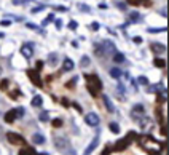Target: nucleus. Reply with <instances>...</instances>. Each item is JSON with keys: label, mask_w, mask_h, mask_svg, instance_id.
I'll use <instances>...</instances> for the list:
<instances>
[{"label": "nucleus", "mask_w": 169, "mask_h": 155, "mask_svg": "<svg viewBox=\"0 0 169 155\" xmlns=\"http://www.w3.org/2000/svg\"><path fill=\"white\" fill-rule=\"evenodd\" d=\"M72 46H73V48H78V42L73 40V42H72Z\"/></svg>", "instance_id": "obj_57"}, {"label": "nucleus", "mask_w": 169, "mask_h": 155, "mask_svg": "<svg viewBox=\"0 0 169 155\" xmlns=\"http://www.w3.org/2000/svg\"><path fill=\"white\" fill-rule=\"evenodd\" d=\"M117 90H118V91H120V93H121V94H124V86H123V85H121V83H118V86H117Z\"/></svg>", "instance_id": "obj_50"}, {"label": "nucleus", "mask_w": 169, "mask_h": 155, "mask_svg": "<svg viewBox=\"0 0 169 155\" xmlns=\"http://www.w3.org/2000/svg\"><path fill=\"white\" fill-rule=\"evenodd\" d=\"M14 5H24V3H31V0H13Z\"/></svg>", "instance_id": "obj_40"}, {"label": "nucleus", "mask_w": 169, "mask_h": 155, "mask_svg": "<svg viewBox=\"0 0 169 155\" xmlns=\"http://www.w3.org/2000/svg\"><path fill=\"white\" fill-rule=\"evenodd\" d=\"M85 80H86V88L90 91V94L93 98H97L99 93L102 91L104 88V83L96 74H85Z\"/></svg>", "instance_id": "obj_1"}, {"label": "nucleus", "mask_w": 169, "mask_h": 155, "mask_svg": "<svg viewBox=\"0 0 169 155\" xmlns=\"http://www.w3.org/2000/svg\"><path fill=\"white\" fill-rule=\"evenodd\" d=\"M45 5H38V7H35V8H32V10H31V13H38V11H43V10H45Z\"/></svg>", "instance_id": "obj_37"}, {"label": "nucleus", "mask_w": 169, "mask_h": 155, "mask_svg": "<svg viewBox=\"0 0 169 155\" xmlns=\"http://www.w3.org/2000/svg\"><path fill=\"white\" fill-rule=\"evenodd\" d=\"M139 115H145V107L142 106V104H136V106H132V117L137 118Z\"/></svg>", "instance_id": "obj_12"}, {"label": "nucleus", "mask_w": 169, "mask_h": 155, "mask_svg": "<svg viewBox=\"0 0 169 155\" xmlns=\"http://www.w3.org/2000/svg\"><path fill=\"white\" fill-rule=\"evenodd\" d=\"M72 106L77 109V112H80V114H81V112H83V109H81V106H80V104H77V102H72Z\"/></svg>", "instance_id": "obj_47"}, {"label": "nucleus", "mask_w": 169, "mask_h": 155, "mask_svg": "<svg viewBox=\"0 0 169 155\" xmlns=\"http://www.w3.org/2000/svg\"><path fill=\"white\" fill-rule=\"evenodd\" d=\"M109 130H110L112 133H115V135H118V133H120V125H118L117 122H110V123H109Z\"/></svg>", "instance_id": "obj_23"}, {"label": "nucleus", "mask_w": 169, "mask_h": 155, "mask_svg": "<svg viewBox=\"0 0 169 155\" xmlns=\"http://www.w3.org/2000/svg\"><path fill=\"white\" fill-rule=\"evenodd\" d=\"M102 50H104V56H109V55H113L117 51V46H115L113 42L105 40V42H102Z\"/></svg>", "instance_id": "obj_7"}, {"label": "nucleus", "mask_w": 169, "mask_h": 155, "mask_svg": "<svg viewBox=\"0 0 169 155\" xmlns=\"http://www.w3.org/2000/svg\"><path fill=\"white\" fill-rule=\"evenodd\" d=\"M117 7L120 8L121 11H126V3H124V2H118V3H117Z\"/></svg>", "instance_id": "obj_46"}, {"label": "nucleus", "mask_w": 169, "mask_h": 155, "mask_svg": "<svg viewBox=\"0 0 169 155\" xmlns=\"http://www.w3.org/2000/svg\"><path fill=\"white\" fill-rule=\"evenodd\" d=\"M102 101H104V106H105V109H107L109 114H115V112H117L113 102H112V99L107 96V94H102Z\"/></svg>", "instance_id": "obj_9"}, {"label": "nucleus", "mask_w": 169, "mask_h": 155, "mask_svg": "<svg viewBox=\"0 0 169 155\" xmlns=\"http://www.w3.org/2000/svg\"><path fill=\"white\" fill-rule=\"evenodd\" d=\"M67 27H69L70 31H77V27H78V23H77V21H69Z\"/></svg>", "instance_id": "obj_34"}, {"label": "nucleus", "mask_w": 169, "mask_h": 155, "mask_svg": "<svg viewBox=\"0 0 169 155\" xmlns=\"http://www.w3.org/2000/svg\"><path fill=\"white\" fill-rule=\"evenodd\" d=\"M85 122H86L88 126H97L100 123V117L96 112H90V114L85 115Z\"/></svg>", "instance_id": "obj_5"}, {"label": "nucleus", "mask_w": 169, "mask_h": 155, "mask_svg": "<svg viewBox=\"0 0 169 155\" xmlns=\"http://www.w3.org/2000/svg\"><path fill=\"white\" fill-rule=\"evenodd\" d=\"M53 23H54L56 29H62V21H61V19H58V18H56V19L53 21Z\"/></svg>", "instance_id": "obj_41"}, {"label": "nucleus", "mask_w": 169, "mask_h": 155, "mask_svg": "<svg viewBox=\"0 0 169 155\" xmlns=\"http://www.w3.org/2000/svg\"><path fill=\"white\" fill-rule=\"evenodd\" d=\"M32 142L37 144V145H41V144L46 142V138L43 135H40V133H35V135H32Z\"/></svg>", "instance_id": "obj_14"}, {"label": "nucleus", "mask_w": 169, "mask_h": 155, "mask_svg": "<svg viewBox=\"0 0 169 155\" xmlns=\"http://www.w3.org/2000/svg\"><path fill=\"white\" fill-rule=\"evenodd\" d=\"M129 144H131V139H129L128 136H126V138L120 139V141H118L117 144H115V147L112 149V150H124V149L128 147Z\"/></svg>", "instance_id": "obj_10"}, {"label": "nucleus", "mask_w": 169, "mask_h": 155, "mask_svg": "<svg viewBox=\"0 0 169 155\" xmlns=\"http://www.w3.org/2000/svg\"><path fill=\"white\" fill-rule=\"evenodd\" d=\"M166 31H168L166 27H150L149 29L150 34H161V32H166Z\"/></svg>", "instance_id": "obj_29"}, {"label": "nucleus", "mask_w": 169, "mask_h": 155, "mask_svg": "<svg viewBox=\"0 0 169 155\" xmlns=\"http://www.w3.org/2000/svg\"><path fill=\"white\" fill-rule=\"evenodd\" d=\"M53 21H54V13H50L45 21H41V27H46V26H48L50 23H53Z\"/></svg>", "instance_id": "obj_27"}, {"label": "nucleus", "mask_w": 169, "mask_h": 155, "mask_svg": "<svg viewBox=\"0 0 169 155\" xmlns=\"http://www.w3.org/2000/svg\"><path fill=\"white\" fill-rule=\"evenodd\" d=\"M41 67H43V61H38V62H37V67H35V69H37V70H41Z\"/></svg>", "instance_id": "obj_51"}, {"label": "nucleus", "mask_w": 169, "mask_h": 155, "mask_svg": "<svg viewBox=\"0 0 169 155\" xmlns=\"http://www.w3.org/2000/svg\"><path fill=\"white\" fill-rule=\"evenodd\" d=\"M7 139L13 145H26L24 136H22V135H18V133H13V131H8V133H7Z\"/></svg>", "instance_id": "obj_3"}, {"label": "nucleus", "mask_w": 169, "mask_h": 155, "mask_svg": "<svg viewBox=\"0 0 169 155\" xmlns=\"http://www.w3.org/2000/svg\"><path fill=\"white\" fill-rule=\"evenodd\" d=\"M58 62H59V56H58V53H50V56H48V64L54 67V66L58 64Z\"/></svg>", "instance_id": "obj_17"}, {"label": "nucleus", "mask_w": 169, "mask_h": 155, "mask_svg": "<svg viewBox=\"0 0 169 155\" xmlns=\"http://www.w3.org/2000/svg\"><path fill=\"white\" fill-rule=\"evenodd\" d=\"M126 2H128L129 5H139L142 2V0H126Z\"/></svg>", "instance_id": "obj_48"}, {"label": "nucleus", "mask_w": 169, "mask_h": 155, "mask_svg": "<svg viewBox=\"0 0 169 155\" xmlns=\"http://www.w3.org/2000/svg\"><path fill=\"white\" fill-rule=\"evenodd\" d=\"M121 75H123V70H120L118 67L110 69V77H113V79H121Z\"/></svg>", "instance_id": "obj_22"}, {"label": "nucleus", "mask_w": 169, "mask_h": 155, "mask_svg": "<svg viewBox=\"0 0 169 155\" xmlns=\"http://www.w3.org/2000/svg\"><path fill=\"white\" fill-rule=\"evenodd\" d=\"M19 154H35V149L34 147H24V149H19Z\"/></svg>", "instance_id": "obj_33"}, {"label": "nucleus", "mask_w": 169, "mask_h": 155, "mask_svg": "<svg viewBox=\"0 0 169 155\" xmlns=\"http://www.w3.org/2000/svg\"><path fill=\"white\" fill-rule=\"evenodd\" d=\"M131 85L134 86V90H137V82H136L134 79H131Z\"/></svg>", "instance_id": "obj_53"}, {"label": "nucleus", "mask_w": 169, "mask_h": 155, "mask_svg": "<svg viewBox=\"0 0 169 155\" xmlns=\"http://www.w3.org/2000/svg\"><path fill=\"white\" fill-rule=\"evenodd\" d=\"M62 104H64V106H70V102L66 99V98H62Z\"/></svg>", "instance_id": "obj_56"}, {"label": "nucleus", "mask_w": 169, "mask_h": 155, "mask_svg": "<svg viewBox=\"0 0 169 155\" xmlns=\"http://www.w3.org/2000/svg\"><path fill=\"white\" fill-rule=\"evenodd\" d=\"M26 27H27V29H32V31H35L37 34L45 35V27H38V26L34 24V23H26Z\"/></svg>", "instance_id": "obj_16"}, {"label": "nucleus", "mask_w": 169, "mask_h": 155, "mask_svg": "<svg viewBox=\"0 0 169 155\" xmlns=\"http://www.w3.org/2000/svg\"><path fill=\"white\" fill-rule=\"evenodd\" d=\"M153 64H155L156 67H159V69H164V67H166V61H164V59H161V58H155V59H153Z\"/></svg>", "instance_id": "obj_25"}, {"label": "nucleus", "mask_w": 169, "mask_h": 155, "mask_svg": "<svg viewBox=\"0 0 169 155\" xmlns=\"http://www.w3.org/2000/svg\"><path fill=\"white\" fill-rule=\"evenodd\" d=\"M27 77L34 82L35 86H38V88H41L43 86V83H41V79H40V70L37 69H29L27 70Z\"/></svg>", "instance_id": "obj_4"}, {"label": "nucleus", "mask_w": 169, "mask_h": 155, "mask_svg": "<svg viewBox=\"0 0 169 155\" xmlns=\"http://www.w3.org/2000/svg\"><path fill=\"white\" fill-rule=\"evenodd\" d=\"M78 10H80V11H83V13H90L91 8L88 7L86 3H78Z\"/></svg>", "instance_id": "obj_32"}, {"label": "nucleus", "mask_w": 169, "mask_h": 155, "mask_svg": "<svg viewBox=\"0 0 169 155\" xmlns=\"http://www.w3.org/2000/svg\"><path fill=\"white\" fill-rule=\"evenodd\" d=\"M10 24H11V21H8V19H2V21H0V26H2V27H8Z\"/></svg>", "instance_id": "obj_42"}, {"label": "nucleus", "mask_w": 169, "mask_h": 155, "mask_svg": "<svg viewBox=\"0 0 169 155\" xmlns=\"http://www.w3.org/2000/svg\"><path fill=\"white\" fill-rule=\"evenodd\" d=\"M113 61L117 62V64H121V62H124L126 59H124V55H123V53L115 51V53H113Z\"/></svg>", "instance_id": "obj_20"}, {"label": "nucleus", "mask_w": 169, "mask_h": 155, "mask_svg": "<svg viewBox=\"0 0 169 155\" xmlns=\"http://www.w3.org/2000/svg\"><path fill=\"white\" fill-rule=\"evenodd\" d=\"M19 51L26 59H31L32 56H34V43H24V45L21 46Z\"/></svg>", "instance_id": "obj_6"}, {"label": "nucleus", "mask_w": 169, "mask_h": 155, "mask_svg": "<svg viewBox=\"0 0 169 155\" xmlns=\"http://www.w3.org/2000/svg\"><path fill=\"white\" fill-rule=\"evenodd\" d=\"M8 83H10V82H8L7 79H5V80H2V82H0V90H2V91H5V90L8 88Z\"/></svg>", "instance_id": "obj_38"}, {"label": "nucleus", "mask_w": 169, "mask_h": 155, "mask_svg": "<svg viewBox=\"0 0 169 155\" xmlns=\"http://www.w3.org/2000/svg\"><path fill=\"white\" fill-rule=\"evenodd\" d=\"M150 48H152V51L155 53V55H161V53L166 51V45H163V43H158V42H153V43H150Z\"/></svg>", "instance_id": "obj_11"}, {"label": "nucleus", "mask_w": 169, "mask_h": 155, "mask_svg": "<svg viewBox=\"0 0 169 155\" xmlns=\"http://www.w3.org/2000/svg\"><path fill=\"white\" fill-rule=\"evenodd\" d=\"M156 117L159 118V123H164V118H163V114H161V109H156Z\"/></svg>", "instance_id": "obj_39"}, {"label": "nucleus", "mask_w": 169, "mask_h": 155, "mask_svg": "<svg viewBox=\"0 0 169 155\" xmlns=\"http://www.w3.org/2000/svg\"><path fill=\"white\" fill-rule=\"evenodd\" d=\"M132 40H134V43H142V37H134Z\"/></svg>", "instance_id": "obj_52"}, {"label": "nucleus", "mask_w": 169, "mask_h": 155, "mask_svg": "<svg viewBox=\"0 0 169 155\" xmlns=\"http://www.w3.org/2000/svg\"><path fill=\"white\" fill-rule=\"evenodd\" d=\"M16 118H18V114H16V109H10L7 112V114L3 115V120H5V123H14L16 122Z\"/></svg>", "instance_id": "obj_8"}, {"label": "nucleus", "mask_w": 169, "mask_h": 155, "mask_svg": "<svg viewBox=\"0 0 169 155\" xmlns=\"http://www.w3.org/2000/svg\"><path fill=\"white\" fill-rule=\"evenodd\" d=\"M99 8H100V10H105V8H107V3H100Z\"/></svg>", "instance_id": "obj_58"}, {"label": "nucleus", "mask_w": 169, "mask_h": 155, "mask_svg": "<svg viewBox=\"0 0 169 155\" xmlns=\"http://www.w3.org/2000/svg\"><path fill=\"white\" fill-rule=\"evenodd\" d=\"M94 55L102 58L104 56V50H102V43H94Z\"/></svg>", "instance_id": "obj_21"}, {"label": "nucleus", "mask_w": 169, "mask_h": 155, "mask_svg": "<svg viewBox=\"0 0 169 155\" xmlns=\"http://www.w3.org/2000/svg\"><path fill=\"white\" fill-rule=\"evenodd\" d=\"M73 67H75V62H73L72 59H70V58L64 59V64H62V72H69V70H72Z\"/></svg>", "instance_id": "obj_13"}, {"label": "nucleus", "mask_w": 169, "mask_h": 155, "mask_svg": "<svg viewBox=\"0 0 169 155\" xmlns=\"http://www.w3.org/2000/svg\"><path fill=\"white\" fill-rule=\"evenodd\" d=\"M136 82H139L140 85H149V79H147L145 75H140L137 80H136Z\"/></svg>", "instance_id": "obj_35"}, {"label": "nucleus", "mask_w": 169, "mask_h": 155, "mask_svg": "<svg viewBox=\"0 0 169 155\" xmlns=\"http://www.w3.org/2000/svg\"><path fill=\"white\" fill-rule=\"evenodd\" d=\"M166 133H168V130H166V126L163 125V126H161V135H163V136H166Z\"/></svg>", "instance_id": "obj_54"}, {"label": "nucleus", "mask_w": 169, "mask_h": 155, "mask_svg": "<svg viewBox=\"0 0 169 155\" xmlns=\"http://www.w3.org/2000/svg\"><path fill=\"white\" fill-rule=\"evenodd\" d=\"M97 144H99V135H96V136H94V139L91 141V144L88 145L86 149H85V154H91V152H93L94 149L97 147Z\"/></svg>", "instance_id": "obj_15"}, {"label": "nucleus", "mask_w": 169, "mask_h": 155, "mask_svg": "<svg viewBox=\"0 0 169 155\" xmlns=\"http://www.w3.org/2000/svg\"><path fill=\"white\" fill-rule=\"evenodd\" d=\"M31 106L41 107V106H43V98H41V96H34V98H32V101H31Z\"/></svg>", "instance_id": "obj_19"}, {"label": "nucleus", "mask_w": 169, "mask_h": 155, "mask_svg": "<svg viewBox=\"0 0 169 155\" xmlns=\"http://www.w3.org/2000/svg\"><path fill=\"white\" fill-rule=\"evenodd\" d=\"M10 98L11 99H18V98H21V91L19 90H13L10 93Z\"/></svg>", "instance_id": "obj_36"}, {"label": "nucleus", "mask_w": 169, "mask_h": 155, "mask_svg": "<svg viewBox=\"0 0 169 155\" xmlns=\"http://www.w3.org/2000/svg\"><path fill=\"white\" fill-rule=\"evenodd\" d=\"M147 90L152 93V91H156V93H159V91H163L164 90V86H163V83H158V85H152V86H149Z\"/></svg>", "instance_id": "obj_24"}, {"label": "nucleus", "mask_w": 169, "mask_h": 155, "mask_svg": "<svg viewBox=\"0 0 169 155\" xmlns=\"http://www.w3.org/2000/svg\"><path fill=\"white\" fill-rule=\"evenodd\" d=\"M90 62H91V59H90V56H83L81 59H80V67H88L90 66Z\"/></svg>", "instance_id": "obj_28"}, {"label": "nucleus", "mask_w": 169, "mask_h": 155, "mask_svg": "<svg viewBox=\"0 0 169 155\" xmlns=\"http://www.w3.org/2000/svg\"><path fill=\"white\" fill-rule=\"evenodd\" d=\"M77 82H78V77H73L70 82L66 83V88H69V90H73V88H75V83H77Z\"/></svg>", "instance_id": "obj_30"}, {"label": "nucleus", "mask_w": 169, "mask_h": 155, "mask_svg": "<svg viewBox=\"0 0 169 155\" xmlns=\"http://www.w3.org/2000/svg\"><path fill=\"white\" fill-rule=\"evenodd\" d=\"M56 11H69V8L64 7V5H58V7H54Z\"/></svg>", "instance_id": "obj_43"}, {"label": "nucleus", "mask_w": 169, "mask_h": 155, "mask_svg": "<svg viewBox=\"0 0 169 155\" xmlns=\"http://www.w3.org/2000/svg\"><path fill=\"white\" fill-rule=\"evenodd\" d=\"M16 114H18V118L22 117V115H24V107H18V109H16Z\"/></svg>", "instance_id": "obj_45"}, {"label": "nucleus", "mask_w": 169, "mask_h": 155, "mask_svg": "<svg viewBox=\"0 0 169 155\" xmlns=\"http://www.w3.org/2000/svg\"><path fill=\"white\" fill-rule=\"evenodd\" d=\"M7 18H13V19L18 21V23H19V21H24V18H22V16H14V14H7Z\"/></svg>", "instance_id": "obj_44"}, {"label": "nucleus", "mask_w": 169, "mask_h": 155, "mask_svg": "<svg viewBox=\"0 0 169 155\" xmlns=\"http://www.w3.org/2000/svg\"><path fill=\"white\" fill-rule=\"evenodd\" d=\"M159 14H161V16H166V7H163L161 10H159Z\"/></svg>", "instance_id": "obj_55"}, {"label": "nucleus", "mask_w": 169, "mask_h": 155, "mask_svg": "<svg viewBox=\"0 0 169 155\" xmlns=\"http://www.w3.org/2000/svg\"><path fill=\"white\" fill-rule=\"evenodd\" d=\"M38 120L43 122V123H45V122H48V120H50V114H48V110H41L40 115H38Z\"/></svg>", "instance_id": "obj_26"}, {"label": "nucleus", "mask_w": 169, "mask_h": 155, "mask_svg": "<svg viewBox=\"0 0 169 155\" xmlns=\"http://www.w3.org/2000/svg\"><path fill=\"white\" fill-rule=\"evenodd\" d=\"M53 142H54V147L58 149V150L64 152V154H75V150H73V149H70L69 139L64 138V136H54Z\"/></svg>", "instance_id": "obj_2"}, {"label": "nucleus", "mask_w": 169, "mask_h": 155, "mask_svg": "<svg viewBox=\"0 0 169 155\" xmlns=\"http://www.w3.org/2000/svg\"><path fill=\"white\" fill-rule=\"evenodd\" d=\"M0 74H2V67H0Z\"/></svg>", "instance_id": "obj_59"}, {"label": "nucleus", "mask_w": 169, "mask_h": 155, "mask_svg": "<svg viewBox=\"0 0 169 155\" xmlns=\"http://www.w3.org/2000/svg\"><path fill=\"white\" fill-rule=\"evenodd\" d=\"M99 23H93V24H91V29H93V31H99Z\"/></svg>", "instance_id": "obj_49"}, {"label": "nucleus", "mask_w": 169, "mask_h": 155, "mask_svg": "<svg viewBox=\"0 0 169 155\" xmlns=\"http://www.w3.org/2000/svg\"><path fill=\"white\" fill-rule=\"evenodd\" d=\"M51 125H53L54 128H61L62 125H64V122H62L61 118H53V120H51Z\"/></svg>", "instance_id": "obj_31"}, {"label": "nucleus", "mask_w": 169, "mask_h": 155, "mask_svg": "<svg viewBox=\"0 0 169 155\" xmlns=\"http://www.w3.org/2000/svg\"><path fill=\"white\" fill-rule=\"evenodd\" d=\"M142 21V16L137 13V11H132L131 14H129V23L128 24H131V23H140Z\"/></svg>", "instance_id": "obj_18"}]
</instances>
